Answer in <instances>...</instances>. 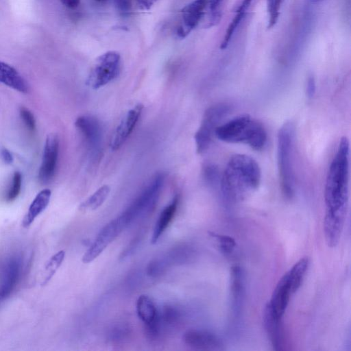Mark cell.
<instances>
[{
    "label": "cell",
    "mask_w": 351,
    "mask_h": 351,
    "mask_svg": "<svg viewBox=\"0 0 351 351\" xmlns=\"http://www.w3.org/2000/svg\"><path fill=\"white\" fill-rule=\"evenodd\" d=\"M350 143L341 138L330 162L324 187L326 212L347 213L349 197Z\"/></svg>",
    "instance_id": "6da1fadb"
},
{
    "label": "cell",
    "mask_w": 351,
    "mask_h": 351,
    "mask_svg": "<svg viewBox=\"0 0 351 351\" xmlns=\"http://www.w3.org/2000/svg\"><path fill=\"white\" fill-rule=\"evenodd\" d=\"M261 180L257 162L246 154H237L229 159L221 179V189L230 202L244 199L255 191Z\"/></svg>",
    "instance_id": "7a4b0ae2"
},
{
    "label": "cell",
    "mask_w": 351,
    "mask_h": 351,
    "mask_svg": "<svg viewBox=\"0 0 351 351\" xmlns=\"http://www.w3.org/2000/svg\"><path fill=\"white\" fill-rule=\"evenodd\" d=\"M215 136L228 143H241L260 151L266 145L267 134L264 126L248 114L237 116L220 124Z\"/></svg>",
    "instance_id": "3957f363"
},
{
    "label": "cell",
    "mask_w": 351,
    "mask_h": 351,
    "mask_svg": "<svg viewBox=\"0 0 351 351\" xmlns=\"http://www.w3.org/2000/svg\"><path fill=\"white\" fill-rule=\"evenodd\" d=\"M294 142V125L291 122H286L278 133L277 163L281 190L283 195L289 199L295 193Z\"/></svg>",
    "instance_id": "277c9868"
},
{
    "label": "cell",
    "mask_w": 351,
    "mask_h": 351,
    "mask_svg": "<svg viewBox=\"0 0 351 351\" xmlns=\"http://www.w3.org/2000/svg\"><path fill=\"white\" fill-rule=\"evenodd\" d=\"M120 68V54L115 51H106L95 60L86 84L92 89H98L114 80L119 75Z\"/></svg>",
    "instance_id": "5b68a950"
},
{
    "label": "cell",
    "mask_w": 351,
    "mask_h": 351,
    "mask_svg": "<svg viewBox=\"0 0 351 351\" xmlns=\"http://www.w3.org/2000/svg\"><path fill=\"white\" fill-rule=\"evenodd\" d=\"M165 178L164 173L156 174L138 197L121 214L128 226L138 217L150 213L154 208L164 184Z\"/></svg>",
    "instance_id": "8992f818"
},
{
    "label": "cell",
    "mask_w": 351,
    "mask_h": 351,
    "mask_svg": "<svg viewBox=\"0 0 351 351\" xmlns=\"http://www.w3.org/2000/svg\"><path fill=\"white\" fill-rule=\"evenodd\" d=\"M229 110L228 105L219 103L209 107L205 111L200 126L194 136L198 154L204 153L208 149L217 128L228 114Z\"/></svg>",
    "instance_id": "52a82bcc"
},
{
    "label": "cell",
    "mask_w": 351,
    "mask_h": 351,
    "mask_svg": "<svg viewBox=\"0 0 351 351\" xmlns=\"http://www.w3.org/2000/svg\"><path fill=\"white\" fill-rule=\"evenodd\" d=\"M121 215L101 228L95 239L82 256L84 263H90L97 258L119 234L128 227Z\"/></svg>",
    "instance_id": "ba28073f"
},
{
    "label": "cell",
    "mask_w": 351,
    "mask_h": 351,
    "mask_svg": "<svg viewBox=\"0 0 351 351\" xmlns=\"http://www.w3.org/2000/svg\"><path fill=\"white\" fill-rule=\"evenodd\" d=\"M208 0H193L181 10V21L176 34L185 38L204 19Z\"/></svg>",
    "instance_id": "9c48e42d"
},
{
    "label": "cell",
    "mask_w": 351,
    "mask_h": 351,
    "mask_svg": "<svg viewBox=\"0 0 351 351\" xmlns=\"http://www.w3.org/2000/svg\"><path fill=\"white\" fill-rule=\"evenodd\" d=\"M58 149V137L55 134H49L45 140L42 162L38 171L40 182L47 183L53 177L57 165Z\"/></svg>",
    "instance_id": "30bf717a"
},
{
    "label": "cell",
    "mask_w": 351,
    "mask_h": 351,
    "mask_svg": "<svg viewBox=\"0 0 351 351\" xmlns=\"http://www.w3.org/2000/svg\"><path fill=\"white\" fill-rule=\"evenodd\" d=\"M143 109V105L138 103L123 116L110 139V147L112 150L119 149L128 139L135 128Z\"/></svg>",
    "instance_id": "8fae6325"
},
{
    "label": "cell",
    "mask_w": 351,
    "mask_h": 351,
    "mask_svg": "<svg viewBox=\"0 0 351 351\" xmlns=\"http://www.w3.org/2000/svg\"><path fill=\"white\" fill-rule=\"evenodd\" d=\"M21 267V259L16 256H12L3 265L0 277V306L10 295L17 284Z\"/></svg>",
    "instance_id": "7c38bea8"
},
{
    "label": "cell",
    "mask_w": 351,
    "mask_h": 351,
    "mask_svg": "<svg viewBox=\"0 0 351 351\" xmlns=\"http://www.w3.org/2000/svg\"><path fill=\"white\" fill-rule=\"evenodd\" d=\"M136 309L138 317L146 326L148 335L156 337L158 334L160 319L152 300L146 295H140L136 300Z\"/></svg>",
    "instance_id": "4fadbf2b"
},
{
    "label": "cell",
    "mask_w": 351,
    "mask_h": 351,
    "mask_svg": "<svg viewBox=\"0 0 351 351\" xmlns=\"http://www.w3.org/2000/svg\"><path fill=\"white\" fill-rule=\"evenodd\" d=\"M75 125L83 136L88 147L97 149L102 138V129L99 121L89 115H82L77 118Z\"/></svg>",
    "instance_id": "5bb4252c"
},
{
    "label": "cell",
    "mask_w": 351,
    "mask_h": 351,
    "mask_svg": "<svg viewBox=\"0 0 351 351\" xmlns=\"http://www.w3.org/2000/svg\"><path fill=\"white\" fill-rule=\"evenodd\" d=\"M184 342L189 347L200 350H221L223 344L214 334L201 330H190L183 336Z\"/></svg>",
    "instance_id": "9a60e30c"
},
{
    "label": "cell",
    "mask_w": 351,
    "mask_h": 351,
    "mask_svg": "<svg viewBox=\"0 0 351 351\" xmlns=\"http://www.w3.org/2000/svg\"><path fill=\"white\" fill-rule=\"evenodd\" d=\"M263 323L274 349L276 350H282L284 343V334L281 318L274 313L269 303L267 304L264 309Z\"/></svg>",
    "instance_id": "2e32d148"
},
{
    "label": "cell",
    "mask_w": 351,
    "mask_h": 351,
    "mask_svg": "<svg viewBox=\"0 0 351 351\" xmlns=\"http://www.w3.org/2000/svg\"><path fill=\"white\" fill-rule=\"evenodd\" d=\"M346 214L326 212L324 232L327 245L335 247L340 239Z\"/></svg>",
    "instance_id": "e0dca14e"
},
{
    "label": "cell",
    "mask_w": 351,
    "mask_h": 351,
    "mask_svg": "<svg viewBox=\"0 0 351 351\" xmlns=\"http://www.w3.org/2000/svg\"><path fill=\"white\" fill-rule=\"evenodd\" d=\"M291 294L293 293L285 274L278 281L269 302L271 309L278 317H282Z\"/></svg>",
    "instance_id": "ac0fdd59"
},
{
    "label": "cell",
    "mask_w": 351,
    "mask_h": 351,
    "mask_svg": "<svg viewBox=\"0 0 351 351\" xmlns=\"http://www.w3.org/2000/svg\"><path fill=\"white\" fill-rule=\"evenodd\" d=\"M0 83L23 93L28 91L25 79L13 66L2 61H0Z\"/></svg>",
    "instance_id": "d6986e66"
},
{
    "label": "cell",
    "mask_w": 351,
    "mask_h": 351,
    "mask_svg": "<svg viewBox=\"0 0 351 351\" xmlns=\"http://www.w3.org/2000/svg\"><path fill=\"white\" fill-rule=\"evenodd\" d=\"M178 202V196L176 195L171 202L161 211L153 230L151 238V243L152 244L156 243L171 223L176 213Z\"/></svg>",
    "instance_id": "ffe728a7"
},
{
    "label": "cell",
    "mask_w": 351,
    "mask_h": 351,
    "mask_svg": "<svg viewBox=\"0 0 351 351\" xmlns=\"http://www.w3.org/2000/svg\"><path fill=\"white\" fill-rule=\"evenodd\" d=\"M231 296L232 306L234 313L240 311L244 297V276L242 269L234 266L231 269Z\"/></svg>",
    "instance_id": "44dd1931"
},
{
    "label": "cell",
    "mask_w": 351,
    "mask_h": 351,
    "mask_svg": "<svg viewBox=\"0 0 351 351\" xmlns=\"http://www.w3.org/2000/svg\"><path fill=\"white\" fill-rule=\"evenodd\" d=\"M51 195V192L48 189L40 191L36 195L23 219L22 226L24 228L29 227L34 219L47 208L49 203Z\"/></svg>",
    "instance_id": "7402d4cb"
},
{
    "label": "cell",
    "mask_w": 351,
    "mask_h": 351,
    "mask_svg": "<svg viewBox=\"0 0 351 351\" xmlns=\"http://www.w3.org/2000/svg\"><path fill=\"white\" fill-rule=\"evenodd\" d=\"M309 265V258L308 257H303L295 263L289 271L286 273L293 293L296 292L300 287Z\"/></svg>",
    "instance_id": "603a6c76"
},
{
    "label": "cell",
    "mask_w": 351,
    "mask_h": 351,
    "mask_svg": "<svg viewBox=\"0 0 351 351\" xmlns=\"http://www.w3.org/2000/svg\"><path fill=\"white\" fill-rule=\"evenodd\" d=\"M252 1L253 0H243L242 3L237 8L235 12V15L234 16L232 21L230 23L226 31V34H224V36L222 39L220 45L221 49H226L228 47L232 36H234L235 30L237 29L239 24L244 18L246 11L249 8Z\"/></svg>",
    "instance_id": "cb8c5ba5"
},
{
    "label": "cell",
    "mask_w": 351,
    "mask_h": 351,
    "mask_svg": "<svg viewBox=\"0 0 351 351\" xmlns=\"http://www.w3.org/2000/svg\"><path fill=\"white\" fill-rule=\"evenodd\" d=\"M110 192V188L105 184L99 187L90 196L84 200L80 206L82 210H95L99 208L107 199Z\"/></svg>",
    "instance_id": "d4e9b609"
},
{
    "label": "cell",
    "mask_w": 351,
    "mask_h": 351,
    "mask_svg": "<svg viewBox=\"0 0 351 351\" xmlns=\"http://www.w3.org/2000/svg\"><path fill=\"white\" fill-rule=\"evenodd\" d=\"M223 0H208L204 17L205 28L217 26L222 17Z\"/></svg>",
    "instance_id": "484cf974"
},
{
    "label": "cell",
    "mask_w": 351,
    "mask_h": 351,
    "mask_svg": "<svg viewBox=\"0 0 351 351\" xmlns=\"http://www.w3.org/2000/svg\"><path fill=\"white\" fill-rule=\"evenodd\" d=\"M64 256L65 252L64 250H60L51 257L45 267V276L43 280L42 285H45L51 280L58 269L62 265V263L64 259Z\"/></svg>",
    "instance_id": "4316f807"
},
{
    "label": "cell",
    "mask_w": 351,
    "mask_h": 351,
    "mask_svg": "<svg viewBox=\"0 0 351 351\" xmlns=\"http://www.w3.org/2000/svg\"><path fill=\"white\" fill-rule=\"evenodd\" d=\"M282 2L283 0H266L268 14V29L274 27L277 23Z\"/></svg>",
    "instance_id": "83f0119b"
},
{
    "label": "cell",
    "mask_w": 351,
    "mask_h": 351,
    "mask_svg": "<svg viewBox=\"0 0 351 351\" xmlns=\"http://www.w3.org/2000/svg\"><path fill=\"white\" fill-rule=\"evenodd\" d=\"M21 184H22V176L20 172L16 171L14 172L13 177H12V185L10 186V189L8 191V193L5 196V199L8 202H12L14 201L19 195L21 192Z\"/></svg>",
    "instance_id": "f1b7e54d"
},
{
    "label": "cell",
    "mask_w": 351,
    "mask_h": 351,
    "mask_svg": "<svg viewBox=\"0 0 351 351\" xmlns=\"http://www.w3.org/2000/svg\"><path fill=\"white\" fill-rule=\"evenodd\" d=\"M210 235L217 241L221 250L225 254H230L236 247L235 241L230 237L210 233Z\"/></svg>",
    "instance_id": "f546056e"
},
{
    "label": "cell",
    "mask_w": 351,
    "mask_h": 351,
    "mask_svg": "<svg viewBox=\"0 0 351 351\" xmlns=\"http://www.w3.org/2000/svg\"><path fill=\"white\" fill-rule=\"evenodd\" d=\"M20 115L26 128L30 131H34L36 129V121L32 112L22 107L20 109Z\"/></svg>",
    "instance_id": "4dcf8cb0"
},
{
    "label": "cell",
    "mask_w": 351,
    "mask_h": 351,
    "mask_svg": "<svg viewBox=\"0 0 351 351\" xmlns=\"http://www.w3.org/2000/svg\"><path fill=\"white\" fill-rule=\"evenodd\" d=\"M116 9L122 14H128L132 6V0H113Z\"/></svg>",
    "instance_id": "1f68e13d"
},
{
    "label": "cell",
    "mask_w": 351,
    "mask_h": 351,
    "mask_svg": "<svg viewBox=\"0 0 351 351\" xmlns=\"http://www.w3.org/2000/svg\"><path fill=\"white\" fill-rule=\"evenodd\" d=\"M316 90V83L313 75H309L306 80V92L308 97H313Z\"/></svg>",
    "instance_id": "d6a6232c"
},
{
    "label": "cell",
    "mask_w": 351,
    "mask_h": 351,
    "mask_svg": "<svg viewBox=\"0 0 351 351\" xmlns=\"http://www.w3.org/2000/svg\"><path fill=\"white\" fill-rule=\"evenodd\" d=\"M158 0H136L137 5L142 10H149Z\"/></svg>",
    "instance_id": "836d02e7"
},
{
    "label": "cell",
    "mask_w": 351,
    "mask_h": 351,
    "mask_svg": "<svg viewBox=\"0 0 351 351\" xmlns=\"http://www.w3.org/2000/svg\"><path fill=\"white\" fill-rule=\"evenodd\" d=\"M1 156H2L3 161L6 164H11L12 162L13 156L8 149H7L5 148L1 150Z\"/></svg>",
    "instance_id": "e575fe53"
},
{
    "label": "cell",
    "mask_w": 351,
    "mask_h": 351,
    "mask_svg": "<svg viewBox=\"0 0 351 351\" xmlns=\"http://www.w3.org/2000/svg\"><path fill=\"white\" fill-rule=\"evenodd\" d=\"M62 5H64L65 7L70 8V9H74L77 8L80 2V0H60Z\"/></svg>",
    "instance_id": "d590c367"
},
{
    "label": "cell",
    "mask_w": 351,
    "mask_h": 351,
    "mask_svg": "<svg viewBox=\"0 0 351 351\" xmlns=\"http://www.w3.org/2000/svg\"><path fill=\"white\" fill-rule=\"evenodd\" d=\"M313 2H315V3H317V2H319V1H322L323 0H311Z\"/></svg>",
    "instance_id": "8d00e7d4"
},
{
    "label": "cell",
    "mask_w": 351,
    "mask_h": 351,
    "mask_svg": "<svg viewBox=\"0 0 351 351\" xmlns=\"http://www.w3.org/2000/svg\"><path fill=\"white\" fill-rule=\"evenodd\" d=\"M95 1H98V2L104 1V0H95Z\"/></svg>",
    "instance_id": "74e56055"
},
{
    "label": "cell",
    "mask_w": 351,
    "mask_h": 351,
    "mask_svg": "<svg viewBox=\"0 0 351 351\" xmlns=\"http://www.w3.org/2000/svg\"><path fill=\"white\" fill-rule=\"evenodd\" d=\"M106 1V0H104V1Z\"/></svg>",
    "instance_id": "f35d334b"
}]
</instances>
